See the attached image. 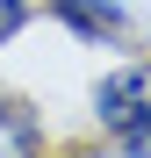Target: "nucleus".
<instances>
[{
  "instance_id": "obj_1",
  "label": "nucleus",
  "mask_w": 151,
  "mask_h": 158,
  "mask_svg": "<svg viewBox=\"0 0 151 158\" xmlns=\"http://www.w3.org/2000/svg\"><path fill=\"white\" fill-rule=\"evenodd\" d=\"M137 115H151V65H122V72H108L94 86V122L108 137H122Z\"/></svg>"
},
{
  "instance_id": "obj_3",
  "label": "nucleus",
  "mask_w": 151,
  "mask_h": 158,
  "mask_svg": "<svg viewBox=\"0 0 151 158\" xmlns=\"http://www.w3.org/2000/svg\"><path fill=\"white\" fill-rule=\"evenodd\" d=\"M0 144H15V151H36V144H43V129H36L29 115H22L7 94H0Z\"/></svg>"
},
{
  "instance_id": "obj_2",
  "label": "nucleus",
  "mask_w": 151,
  "mask_h": 158,
  "mask_svg": "<svg viewBox=\"0 0 151 158\" xmlns=\"http://www.w3.org/2000/svg\"><path fill=\"white\" fill-rule=\"evenodd\" d=\"M50 15H58L72 36H86V43H108L122 29V7L115 0H50Z\"/></svg>"
},
{
  "instance_id": "obj_4",
  "label": "nucleus",
  "mask_w": 151,
  "mask_h": 158,
  "mask_svg": "<svg viewBox=\"0 0 151 158\" xmlns=\"http://www.w3.org/2000/svg\"><path fill=\"white\" fill-rule=\"evenodd\" d=\"M122 151H137V158H151V115H137L130 129H122V137H115Z\"/></svg>"
},
{
  "instance_id": "obj_5",
  "label": "nucleus",
  "mask_w": 151,
  "mask_h": 158,
  "mask_svg": "<svg viewBox=\"0 0 151 158\" xmlns=\"http://www.w3.org/2000/svg\"><path fill=\"white\" fill-rule=\"evenodd\" d=\"M22 22H29V0H0V43H7Z\"/></svg>"
}]
</instances>
